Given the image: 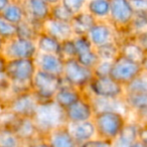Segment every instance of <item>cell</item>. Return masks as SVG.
<instances>
[{
    "mask_svg": "<svg viewBox=\"0 0 147 147\" xmlns=\"http://www.w3.org/2000/svg\"><path fill=\"white\" fill-rule=\"evenodd\" d=\"M36 71L33 59L6 61L5 74L10 81V90L13 97L30 91V82Z\"/></svg>",
    "mask_w": 147,
    "mask_h": 147,
    "instance_id": "6da1fadb",
    "label": "cell"
},
{
    "mask_svg": "<svg viewBox=\"0 0 147 147\" xmlns=\"http://www.w3.org/2000/svg\"><path fill=\"white\" fill-rule=\"evenodd\" d=\"M32 120L41 137L47 136L55 129L67 125L65 110L55 101L39 103Z\"/></svg>",
    "mask_w": 147,
    "mask_h": 147,
    "instance_id": "7a4b0ae2",
    "label": "cell"
},
{
    "mask_svg": "<svg viewBox=\"0 0 147 147\" xmlns=\"http://www.w3.org/2000/svg\"><path fill=\"white\" fill-rule=\"evenodd\" d=\"M92 121L97 137L113 142L121 134L129 122V118L118 112H101L96 113Z\"/></svg>",
    "mask_w": 147,
    "mask_h": 147,
    "instance_id": "3957f363",
    "label": "cell"
},
{
    "mask_svg": "<svg viewBox=\"0 0 147 147\" xmlns=\"http://www.w3.org/2000/svg\"><path fill=\"white\" fill-rule=\"evenodd\" d=\"M63 85L61 77L51 75L41 71H36L30 82V92L39 103L53 101L59 89Z\"/></svg>",
    "mask_w": 147,
    "mask_h": 147,
    "instance_id": "277c9868",
    "label": "cell"
},
{
    "mask_svg": "<svg viewBox=\"0 0 147 147\" xmlns=\"http://www.w3.org/2000/svg\"><path fill=\"white\" fill-rule=\"evenodd\" d=\"M87 97L103 99H123L124 87L109 77H94L84 91Z\"/></svg>",
    "mask_w": 147,
    "mask_h": 147,
    "instance_id": "5b68a950",
    "label": "cell"
},
{
    "mask_svg": "<svg viewBox=\"0 0 147 147\" xmlns=\"http://www.w3.org/2000/svg\"><path fill=\"white\" fill-rule=\"evenodd\" d=\"M61 78L65 84L84 92L94 78L92 69L82 65L76 59L65 61Z\"/></svg>",
    "mask_w": 147,
    "mask_h": 147,
    "instance_id": "8992f818",
    "label": "cell"
},
{
    "mask_svg": "<svg viewBox=\"0 0 147 147\" xmlns=\"http://www.w3.org/2000/svg\"><path fill=\"white\" fill-rule=\"evenodd\" d=\"M135 15L129 0H111L109 22L118 31L119 35H126Z\"/></svg>",
    "mask_w": 147,
    "mask_h": 147,
    "instance_id": "52a82bcc",
    "label": "cell"
},
{
    "mask_svg": "<svg viewBox=\"0 0 147 147\" xmlns=\"http://www.w3.org/2000/svg\"><path fill=\"white\" fill-rule=\"evenodd\" d=\"M37 55V49L34 40L14 37L5 41L2 51V57L6 61L12 59H31Z\"/></svg>",
    "mask_w": 147,
    "mask_h": 147,
    "instance_id": "ba28073f",
    "label": "cell"
},
{
    "mask_svg": "<svg viewBox=\"0 0 147 147\" xmlns=\"http://www.w3.org/2000/svg\"><path fill=\"white\" fill-rule=\"evenodd\" d=\"M142 71L141 63H135L120 55L112 63L110 77L117 83L125 87L138 75H140Z\"/></svg>",
    "mask_w": 147,
    "mask_h": 147,
    "instance_id": "9c48e42d",
    "label": "cell"
},
{
    "mask_svg": "<svg viewBox=\"0 0 147 147\" xmlns=\"http://www.w3.org/2000/svg\"><path fill=\"white\" fill-rule=\"evenodd\" d=\"M39 102L30 92H24L12 97L6 104L5 109L19 118H33Z\"/></svg>",
    "mask_w": 147,
    "mask_h": 147,
    "instance_id": "30bf717a",
    "label": "cell"
},
{
    "mask_svg": "<svg viewBox=\"0 0 147 147\" xmlns=\"http://www.w3.org/2000/svg\"><path fill=\"white\" fill-rule=\"evenodd\" d=\"M26 20L40 27L51 17V2L49 0H22Z\"/></svg>",
    "mask_w": 147,
    "mask_h": 147,
    "instance_id": "8fae6325",
    "label": "cell"
},
{
    "mask_svg": "<svg viewBox=\"0 0 147 147\" xmlns=\"http://www.w3.org/2000/svg\"><path fill=\"white\" fill-rule=\"evenodd\" d=\"M87 37L91 41L94 49H96L113 41L118 42L119 33L108 20L96 21V23L87 33Z\"/></svg>",
    "mask_w": 147,
    "mask_h": 147,
    "instance_id": "7c38bea8",
    "label": "cell"
},
{
    "mask_svg": "<svg viewBox=\"0 0 147 147\" xmlns=\"http://www.w3.org/2000/svg\"><path fill=\"white\" fill-rule=\"evenodd\" d=\"M67 124L69 123H80L85 121H91L94 118V109L88 97L85 95L81 100L71 105L65 110Z\"/></svg>",
    "mask_w": 147,
    "mask_h": 147,
    "instance_id": "4fadbf2b",
    "label": "cell"
},
{
    "mask_svg": "<svg viewBox=\"0 0 147 147\" xmlns=\"http://www.w3.org/2000/svg\"><path fill=\"white\" fill-rule=\"evenodd\" d=\"M34 63L37 71L61 77L63 71L65 61L57 55H49V53H39L35 55Z\"/></svg>",
    "mask_w": 147,
    "mask_h": 147,
    "instance_id": "5bb4252c",
    "label": "cell"
},
{
    "mask_svg": "<svg viewBox=\"0 0 147 147\" xmlns=\"http://www.w3.org/2000/svg\"><path fill=\"white\" fill-rule=\"evenodd\" d=\"M125 104L130 114L135 116L134 121L140 125L147 124V95H124Z\"/></svg>",
    "mask_w": 147,
    "mask_h": 147,
    "instance_id": "9a60e30c",
    "label": "cell"
},
{
    "mask_svg": "<svg viewBox=\"0 0 147 147\" xmlns=\"http://www.w3.org/2000/svg\"><path fill=\"white\" fill-rule=\"evenodd\" d=\"M94 109L95 114L101 112H118L129 118V112L123 99H103L88 97Z\"/></svg>",
    "mask_w": 147,
    "mask_h": 147,
    "instance_id": "2e32d148",
    "label": "cell"
},
{
    "mask_svg": "<svg viewBox=\"0 0 147 147\" xmlns=\"http://www.w3.org/2000/svg\"><path fill=\"white\" fill-rule=\"evenodd\" d=\"M42 31L59 40V42L74 37L71 23L55 20L51 17L42 24Z\"/></svg>",
    "mask_w": 147,
    "mask_h": 147,
    "instance_id": "e0dca14e",
    "label": "cell"
},
{
    "mask_svg": "<svg viewBox=\"0 0 147 147\" xmlns=\"http://www.w3.org/2000/svg\"><path fill=\"white\" fill-rule=\"evenodd\" d=\"M10 128L14 131V133L22 141L23 144H26V143L38 138V137H41L37 132L36 127H35L33 120L31 118L16 117Z\"/></svg>",
    "mask_w": 147,
    "mask_h": 147,
    "instance_id": "ac0fdd59",
    "label": "cell"
},
{
    "mask_svg": "<svg viewBox=\"0 0 147 147\" xmlns=\"http://www.w3.org/2000/svg\"><path fill=\"white\" fill-rule=\"evenodd\" d=\"M67 128L79 147L97 137L96 128L92 120L80 123H69L67 124Z\"/></svg>",
    "mask_w": 147,
    "mask_h": 147,
    "instance_id": "d6986e66",
    "label": "cell"
},
{
    "mask_svg": "<svg viewBox=\"0 0 147 147\" xmlns=\"http://www.w3.org/2000/svg\"><path fill=\"white\" fill-rule=\"evenodd\" d=\"M120 47V55L135 63H142L147 55L142 47L131 36H121L118 39Z\"/></svg>",
    "mask_w": 147,
    "mask_h": 147,
    "instance_id": "ffe728a7",
    "label": "cell"
},
{
    "mask_svg": "<svg viewBox=\"0 0 147 147\" xmlns=\"http://www.w3.org/2000/svg\"><path fill=\"white\" fill-rule=\"evenodd\" d=\"M84 96L85 93L83 91L74 88L71 86H69V85L63 83V85L59 89L57 93L55 94L53 101L61 108L65 110L69 107H71V105L78 102L79 100H81Z\"/></svg>",
    "mask_w": 147,
    "mask_h": 147,
    "instance_id": "44dd1931",
    "label": "cell"
},
{
    "mask_svg": "<svg viewBox=\"0 0 147 147\" xmlns=\"http://www.w3.org/2000/svg\"><path fill=\"white\" fill-rule=\"evenodd\" d=\"M45 138L51 147H79L71 136L67 125L53 130Z\"/></svg>",
    "mask_w": 147,
    "mask_h": 147,
    "instance_id": "7402d4cb",
    "label": "cell"
},
{
    "mask_svg": "<svg viewBox=\"0 0 147 147\" xmlns=\"http://www.w3.org/2000/svg\"><path fill=\"white\" fill-rule=\"evenodd\" d=\"M140 124L134 120H129L121 134L112 142V147H130L138 140Z\"/></svg>",
    "mask_w": 147,
    "mask_h": 147,
    "instance_id": "603a6c76",
    "label": "cell"
},
{
    "mask_svg": "<svg viewBox=\"0 0 147 147\" xmlns=\"http://www.w3.org/2000/svg\"><path fill=\"white\" fill-rule=\"evenodd\" d=\"M85 10L96 21H107L110 16L111 0H87Z\"/></svg>",
    "mask_w": 147,
    "mask_h": 147,
    "instance_id": "cb8c5ba5",
    "label": "cell"
},
{
    "mask_svg": "<svg viewBox=\"0 0 147 147\" xmlns=\"http://www.w3.org/2000/svg\"><path fill=\"white\" fill-rule=\"evenodd\" d=\"M1 16L16 26L26 20V14L22 0H9L8 5L1 13Z\"/></svg>",
    "mask_w": 147,
    "mask_h": 147,
    "instance_id": "d4e9b609",
    "label": "cell"
},
{
    "mask_svg": "<svg viewBox=\"0 0 147 147\" xmlns=\"http://www.w3.org/2000/svg\"><path fill=\"white\" fill-rule=\"evenodd\" d=\"M95 23H96L95 18L91 14H89L86 10L75 15L71 21L74 36L87 35V33L89 32V30L92 28Z\"/></svg>",
    "mask_w": 147,
    "mask_h": 147,
    "instance_id": "484cf974",
    "label": "cell"
},
{
    "mask_svg": "<svg viewBox=\"0 0 147 147\" xmlns=\"http://www.w3.org/2000/svg\"><path fill=\"white\" fill-rule=\"evenodd\" d=\"M34 41L37 49V53L59 55L61 42L53 37H51L47 33L43 32V31L39 32Z\"/></svg>",
    "mask_w": 147,
    "mask_h": 147,
    "instance_id": "4316f807",
    "label": "cell"
},
{
    "mask_svg": "<svg viewBox=\"0 0 147 147\" xmlns=\"http://www.w3.org/2000/svg\"><path fill=\"white\" fill-rule=\"evenodd\" d=\"M125 94L147 95V73L142 71L140 75L124 87Z\"/></svg>",
    "mask_w": 147,
    "mask_h": 147,
    "instance_id": "83f0119b",
    "label": "cell"
},
{
    "mask_svg": "<svg viewBox=\"0 0 147 147\" xmlns=\"http://www.w3.org/2000/svg\"><path fill=\"white\" fill-rule=\"evenodd\" d=\"M95 51H96L100 61H110V63H113L120 55V47L117 41L109 42L99 47H96Z\"/></svg>",
    "mask_w": 147,
    "mask_h": 147,
    "instance_id": "f1b7e54d",
    "label": "cell"
},
{
    "mask_svg": "<svg viewBox=\"0 0 147 147\" xmlns=\"http://www.w3.org/2000/svg\"><path fill=\"white\" fill-rule=\"evenodd\" d=\"M0 147H24V144L11 128L0 126Z\"/></svg>",
    "mask_w": 147,
    "mask_h": 147,
    "instance_id": "f546056e",
    "label": "cell"
},
{
    "mask_svg": "<svg viewBox=\"0 0 147 147\" xmlns=\"http://www.w3.org/2000/svg\"><path fill=\"white\" fill-rule=\"evenodd\" d=\"M143 32H147V13L135 12L134 18L129 26L126 35L133 37Z\"/></svg>",
    "mask_w": 147,
    "mask_h": 147,
    "instance_id": "4dcf8cb0",
    "label": "cell"
},
{
    "mask_svg": "<svg viewBox=\"0 0 147 147\" xmlns=\"http://www.w3.org/2000/svg\"><path fill=\"white\" fill-rule=\"evenodd\" d=\"M51 2V18L55 19L59 21L71 23L73 19V15L69 12L67 8L61 3V0H55Z\"/></svg>",
    "mask_w": 147,
    "mask_h": 147,
    "instance_id": "1f68e13d",
    "label": "cell"
},
{
    "mask_svg": "<svg viewBox=\"0 0 147 147\" xmlns=\"http://www.w3.org/2000/svg\"><path fill=\"white\" fill-rule=\"evenodd\" d=\"M42 29L36 25L32 24L29 21L25 20L19 25H17V37L21 38L30 39V40H35L36 36L39 32H41Z\"/></svg>",
    "mask_w": 147,
    "mask_h": 147,
    "instance_id": "d6a6232c",
    "label": "cell"
},
{
    "mask_svg": "<svg viewBox=\"0 0 147 147\" xmlns=\"http://www.w3.org/2000/svg\"><path fill=\"white\" fill-rule=\"evenodd\" d=\"M17 35V26L8 22L0 15V38L4 41L12 39Z\"/></svg>",
    "mask_w": 147,
    "mask_h": 147,
    "instance_id": "836d02e7",
    "label": "cell"
},
{
    "mask_svg": "<svg viewBox=\"0 0 147 147\" xmlns=\"http://www.w3.org/2000/svg\"><path fill=\"white\" fill-rule=\"evenodd\" d=\"M73 38L67 39V40H65V41H63V42H61V47H59V55L65 61H69V59H77V55H78Z\"/></svg>",
    "mask_w": 147,
    "mask_h": 147,
    "instance_id": "e575fe53",
    "label": "cell"
},
{
    "mask_svg": "<svg viewBox=\"0 0 147 147\" xmlns=\"http://www.w3.org/2000/svg\"><path fill=\"white\" fill-rule=\"evenodd\" d=\"M76 59L81 63V65H84L85 67L92 69V71L95 69V67L98 65L99 61H100V59H99L95 49L90 51H88V53L79 55Z\"/></svg>",
    "mask_w": 147,
    "mask_h": 147,
    "instance_id": "d590c367",
    "label": "cell"
},
{
    "mask_svg": "<svg viewBox=\"0 0 147 147\" xmlns=\"http://www.w3.org/2000/svg\"><path fill=\"white\" fill-rule=\"evenodd\" d=\"M87 0H61L63 6L69 10L73 16L85 10Z\"/></svg>",
    "mask_w": 147,
    "mask_h": 147,
    "instance_id": "8d00e7d4",
    "label": "cell"
},
{
    "mask_svg": "<svg viewBox=\"0 0 147 147\" xmlns=\"http://www.w3.org/2000/svg\"><path fill=\"white\" fill-rule=\"evenodd\" d=\"M74 43L76 47L77 53L82 55V53H88V51L94 49V47L92 45L91 41L89 40V38L87 37V35H83V36H74ZM77 55V57H78Z\"/></svg>",
    "mask_w": 147,
    "mask_h": 147,
    "instance_id": "74e56055",
    "label": "cell"
},
{
    "mask_svg": "<svg viewBox=\"0 0 147 147\" xmlns=\"http://www.w3.org/2000/svg\"><path fill=\"white\" fill-rule=\"evenodd\" d=\"M111 67H112V63L110 61H100L98 65L93 69L94 77H109L110 76Z\"/></svg>",
    "mask_w": 147,
    "mask_h": 147,
    "instance_id": "f35d334b",
    "label": "cell"
},
{
    "mask_svg": "<svg viewBox=\"0 0 147 147\" xmlns=\"http://www.w3.org/2000/svg\"><path fill=\"white\" fill-rule=\"evenodd\" d=\"M80 147H112V142L105 140V139L99 138V137H96V138L82 144Z\"/></svg>",
    "mask_w": 147,
    "mask_h": 147,
    "instance_id": "ab89813d",
    "label": "cell"
},
{
    "mask_svg": "<svg viewBox=\"0 0 147 147\" xmlns=\"http://www.w3.org/2000/svg\"><path fill=\"white\" fill-rule=\"evenodd\" d=\"M135 12H147V0H131Z\"/></svg>",
    "mask_w": 147,
    "mask_h": 147,
    "instance_id": "60d3db41",
    "label": "cell"
},
{
    "mask_svg": "<svg viewBox=\"0 0 147 147\" xmlns=\"http://www.w3.org/2000/svg\"><path fill=\"white\" fill-rule=\"evenodd\" d=\"M24 147H51L45 137H38L34 140L24 144Z\"/></svg>",
    "mask_w": 147,
    "mask_h": 147,
    "instance_id": "b9f144b4",
    "label": "cell"
},
{
    "mask_svg": "<svg viewBox=\"0 0 147 147\" xmlns=\"http://www.w3.org/2000/svg\"><path fill=\"white\" fill-rule=\"evenodd\" d=\"M133 38H134V40L142 47V49L147 55V32L139 33V34L133 36Z\"/></svg>",
    "mask_w": 147,
    "mask_h": 147,
    "instance_id": "7bdbcfd3",
    "label": "cell"
},
{
    "mask_svg": "<svg viewBox=\"0 0 147 147\" xmlns=\"http://www.w3.org/2000/svg\"><path fill=\"white\" fill-rule=\"evenodd\" d=\"M138 140H140L147 147V124L140 125L138 133Z\"/></svg>",
    "mask_w": 147,
    "mask_h": 147,
    "instance_id": "ee69618b",
    "label": "cell"
},
{
    "mask_svg": "<svg viewBox=\"0 0 147 147\" xmlns=\"http://www.w3.org/2000/svg\"><path fill=\"white\" fill-rule=\"evenodd\" d=\"M5 65H6V59L0 55V74L5 71Z\"/></svg>",
    "mask_w": 147,
    "mask_h": 147,
    "instance_id": "f6af8a7d",
    "label": "cell"
},
{
    "mask_svg": "<svg viewBox=\"0 0 147 147\" xmlns=\"http://www.w3.org/2000/svg\"><path fill=\"white\" fill-rule=\"evenodd\" d=\"M8 3H9V0H0V15L4 11V9L6 8Z\"/></svg>",
    "mask_w": 147,
    "mask_h": 147,
    "instance_id": "bcb514c9",
    "label": "cell"
},
{
    "mask_svg": "<svg viewBox=\"0 0 147 147\" xmlns=\"http://www.w3.org/2000/svg\"><path fill=\"white\" fill-rule=\"evenodd\" d=\"M130 147H146V146H145V145L143 144V143L141 142L140 140H136L132 145H131Z\"/></svg>",
    "mask_w": 147,
    "mask_h": 147,
    "instance_id": "7dc6e473",
    "label": "cell"
},
{
    "mask_svg": "<svg viewBox=\"0 0 147 147\" xmlns=\"http://www.w3.org/2000/svg\"><path fill=\"white\" fill-rule=\"evenodd\" d=\"M141 65H142V69H143V71L147 73V57H145V59L143 61V63H141Z\"/></svg>",
    "mask_w": 147,
    "mask_h": 147,
    "instance_id": "c3c4849f",
    "label": "cell"
},
{
    "mask_svg": "<svg viewBox=\"0 0 147 147\" xmlns=\"http://www.w3.org/2000/svg\"><path fill=\"white\" fill-rule=\"evenodd\" d=\"M4 42H5V41L3 40L2 38H0V55H2V51H3V47H4Z\"/></svg>",
    "mask_w": 147,
    "mask_h": 147,
    "instance_id": "681fc988",
    "label": "cell"
},
{
    "mask_svg": "<svg viewBox=\"0 0 147 147\" xmlns=\"http://www.w3.org/2000/svg\"><path fill=\"white\" fill-rule=\"evenodd\" d=\"M4 108H5V107H4V104H3V103L1 102V100H0V115L2 114V112L4 111Z\"/></svg>",
    "mask_w": 147,
    "mask_h": 147,
    "instance_id": "f907efd6",
    "label": "cell"
}]
</instances>
